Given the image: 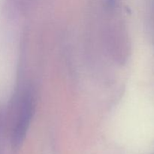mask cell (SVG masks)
<instances>
[{
  "mask_svg": "<svg viewBox=\"0 0 154 154\" xmlns=\"http://www.w3.org/2000/svg\"><path fill=\"white\" fill-rule=\"evenodd\" d=\"M33 107V97L31 92L29 90L21 91L16 102L15 125L13 133V144L14 147L20 146L23 141L32 117Z\"/></svg>",
  "mask_w": 154,
  "mask_h": 154,
  "instance_id": "1",
  "label": "cell"
}]
</instances>
